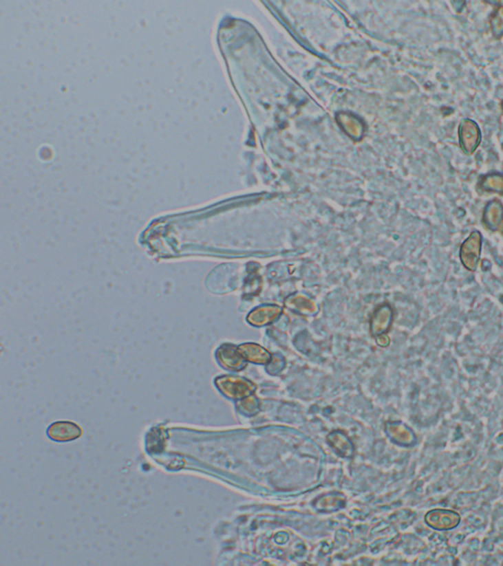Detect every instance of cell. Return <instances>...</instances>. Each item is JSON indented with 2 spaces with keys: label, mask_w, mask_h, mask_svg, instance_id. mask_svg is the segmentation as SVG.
I'll list each match as a JSON object with an SVG mask.
<instances>
[{
  "label": "cell",
  "mask_w": 503,
  "mask_h": 566,
  "mask_svg": "<svg viewBox=\"0 0 503 566\" xmlns=\"http://www.w3.org/2000/svg\"><path fill=\"white\" fill-rule=\"evenodd\" d=\"M480 188L484 192L503 195V174L491 173L480 180Z\"/></svg>",
  "instance_id": "obj_13"
},
{
  "label": "cell",
  "mask_w": 503,
  "mask_h": 566,
  "mask_svg": "<svg viewBox=\"0 0 503 566\" xmlns=\"http://www.w3.org/2000/svg\"><path fill=\"white\" fill-rule=\"evenodd\" d=\"M502 107H503V104H502Z\"/></svg>",
  "instance_id": "obj_19"
},
{
  "label": "cell",
  "mask_w": 503,
  "mask_h": 566,
  "mask_svg": "<svg viewBox=\"0 0 503 566\" xmlns=\"http://www.w3.org/2000/svg\"><path fill=\"white\" fill-rule=\"evenodd\" d=\"M220 365L231 371H241L247 366V361L234 345H222L217 352Z\"/></svg>",
  "instance_id": "obj_5"
},
{
  "label": "cell",
  "mask_w": 503,
  "mask_h": 566,
  "mask_svg": "<svg viewBox=\"0 0 503 566\" xmlns=\"http://www.w3.org/2000/svg\"><path fill=\"white\" fill-rule=\"evenodd\" d=\"M279 356H275V358H272V360H270V362H272V363H270V365L268 366V372H270V373H275L279 372V371L281 370V369L283 368V366H279Z\"/></svg>",
  "instance_id": "obj_17"
},
{
  "label": "cell",
  "mask_w": 503,
  "mask_h": 566,
  "mask_svg": "<svg viewBox=\"0 0 503 566\" xmlns=\"http://www.w3.org/2000/svg\"><path fill=\"white\" fill-rule=\"evenodd\" d=\"M237 408L241 413L247 415V416H253V415L257 414L259 412V400H257L256 396L252 394V395L238 400Z\"/></svg>",
  "instance_id": "obj_15"
},
{
  "label": "cell",
  "mask_w": 503,
  "mask_h": 566,
  "mask_svg": "<svg viewBox=\"0 0 503 566\" xmlns=\"http://www.w3.org/2000/svg\"><path fill=\"white\" fill-rule=\"evenodd\" d=\"M461 517L456 511L450 510H433L425 515V522L431 528L438 531L452 530L460 523Z\"/></svg>",
  "instance_id": "obj_3"
},
{
  "label": "cell",
  "mask_w": 503,
  "mask_h": 566,
  "mask_svg": "<svg viewBox=\"0 0 503 566\" xmlns=\"http://www.w3.org/2000/svg\"><path fill=\"white\" fill-rule=\"evenodd\" d=\"M328 442L340 456H343V457L352 456L354 451L352 442L342 433L334 432L328 435Z\"/></svg>",
  "instance_id": "obj_12"
},
{
  "label": "cell",
  "mask_w": 503,
  "mask_h": 566,
  "mask_svg": "<svg viewBox=\"0 0 503 566\" xmlns=\"http://www.w3.org/2000/svg\"><path fill=\"white\" fill-rule=\"evenodd\" d=\"M215 384L225 396L232 400H242L252 395L257 389L252 382L239 377H220L215 380Z\"/></svg>",
  "instance_id": "obj_2"
},
{
  "label": "cell",
  "mask_w": 503,
  "mask_h": 566,
  "mask_svg": "<svg viewBox=\"0 0 503 566\" xmlns=\"http://www.w3.org/2000/svg\"><path fill=\"white\" fill-rule=\"evenodd\" d=\"M47 435L54 441L69 442L79 437L82 435V430L79 426L71 422H57L48 428Z\"/></svg>",
  "instance_id": "obj_6"
},
{
  "label": "cell",
  "mask_w": 503,
  "mask_h": 566,
  "mask_svg": "<svg viewBox=\"0 0 503 566\" xmlns=\"http://www.w3.org/2000/svg\"><path fill=\"white\" fill-rule=\"evenodd\" d=\"M483 222L486 228L491 231L497 230L503 224V205L498 200L486 204L484 210Z\"/></svg>",
  "instance_id": "obj_7"
},
{
  "label": "cell",
  "mask_w": 503,
  "mask_h": 566,
  "mask_svg": "<svg viewBox=\"0 0 503 566\" xmlns=\"http://www.w3.org/2000/svg\"><path fill=\"white\" fill-rule=\"evenodd\" d=\"M388 437L400 446H411L416 442L414 433L401 423H389L387 425Z\"/></svg>",
  "instance_id": "obj_10"
},
{
  "label": "cell",
  "mask_w": 503,
  "mask_h": 566,
  "mask_svg": "<svg viewBox=\"0 0 503 566\" xmlns=\"http://www.w3.org/2000/svg\"><path fill=\"white\" fill-rule=\"evenodd\" d=\"M483 237L479 231H473L467 239L464 240L459 250V258L466 270L476 272L481 260Z\"/></svg>",
  "instance_id": "obj_1"
},
{
  "label": "cell",
  "mask_w": 503,
  "mask_h": 566,
  "mask_svg": "<svg viewBox=\"0 0 503 566\" xmlns=\"http://www.w3.org/2000/svg\"><path fill=\"white\" fill-rule=\"evenodd\" d=\"M502 228V233L503 235V224H502V228Z\"/></svg>",
  "instance_id": "obj_18"
},
{
  "label": "cell",
  "mask_w": 503,
  "mask_h": 566,
  "mask_svg": "<svg viewBox=\"0 0 503 566\" xmlns=\"http://www.w3.org/2000/svg\"><path fill=\"white\" fill-rule=\"evenodd\" d=\"M238 350L246 361L251 363L266 364L272 360V355L268 350L255 343H245L239 346Z\"/></svg>",
  "instance_id": "obj_9"
},
{
  "label": "cell",
  "mask_w": 503,
  "mask_h": 566,
  "mask_svg": "<svg viewBox=\"0 0 503 566\" xmlns=\"http://www.w3.org/2000/svg\"><path fill=\"white\" fill-rule=\"evenodd\" d=\"M286 305H288L290 308L302 312V313H305V312L313 313V312L317 310L316 305H314V302L305 296H302V295H297V296L289 298L286 301Z\"/></svg>",
  "instance_id": "obj_14"
},
{
  "label": "cell",
  "mask_w": 503,
  "mask_h": 566,
  "mask_svg": "<svg viewBox=\"0 0 503 566\" xmlns=\"http://www.w3.org/2000/svg\"><path fill=\"white\" fill-rule=\"evenodd\" d=\"M392 320V310L389 306H383L378 309L372 322L374 334H383L389 329Z\"/></svg>",
  "instance_id": "obj_11"
},
{
  "label": "cell",
  "mask_w": 503,
  "mask_h": 566,
  "mask_svg": "<svg viewBox=\"0 0 503 566\" xmlns=\"http://www.w3.org/2000/svg\"><path fill=\"white\" fill-rule=\"evenodd\" d=\"M459 138H460V145L464 152L474 153L481 141V132L476 123L470 119L463 120L459 128Z\"/></svg>",
  "instance_id": "obj_4"
},
{
  "label": "cell",
  "mask_w": 503,
  "mask_h": 566,
  "mask_svg": "<svg viewBox=\"0 0 503 566\" xmlns=\"http://www.w3.org/2000/svg\"><path fill=\"white\" fill-rule=\"evenodd\" d=\"M491 30L497 38L503 35V6L495 11L491 20Z\"/></svg>",
  "instance_id": "obj_16"
},
{
  "label": "cell",
  "mask_w": 503,
  "mask_h": 566,
  "mask_svg": "<svg viewBox=\"0 0 503 566\" xmlns=\"http://www.w3.org/2000/svg\"><path fill=\"white\" fill-rule=\"evenodd\" d=\"M282 309L277 306H263L255 309L247 317L248 322L256 327H263L279 318Z\"/></svg>",
  "instance_id": "obj_8"
}]
</instances>
